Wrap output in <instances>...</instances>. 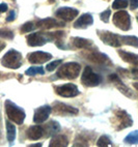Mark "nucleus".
I'll list each match as a JSON object with an SVG mask.
<instances>
[{
	"instance_id": "1",
	"label": "nucleus",
	"mask_w": 138,
	"mask_h": 147,
	"mask_svg": "<svg viewBox=\"0 0 138 147\" xmlns=\"http://www.w3.org/2000/svg\"><path fill=\"white\" fill-rule=\"evenodd\" d=\"M80 69H81V65L77 62L64 63L57 71V76L60 79L74 80L79 76Z\"/></svg>"
},
{
	"instance_id": "2",
	"label": "nucleus",
	"mask_w": 138,
	"mask_h": 147,
	"mask_svg": "<svg viewBox=\"0 0 138 147\" xmlns=\"http://www.w3.org/2000/svg\"><path fill=\"white\" fill-rule=\"evenodd\" d=\"M5 111L6 115L12 121H14L17 124H22L24 122V119L26 117L24 110L22 108L18 107L16 104H14L11 100L5 102Z\"/></svg>"
},
{
	"instance_id": "3",
	"label": "nucleus",
	"mask_w": 138,
	"mask_h": 147,
	"mask_svg": "<svg viewBox=\"0 0 138 147\" xmlns=\"http://www.w3.org/2000/svg\"><path fill=\"white\" fill-rule=\"evenodd\" d=\"M1 64L7 68L17 69L22 65V54L16 50H9L2 57Z\"/></svg>"
},
{
	"instance_id": "4",
	"label": "nucleus",
	"mask_w": 138,
	"mask_h": 147,
	"mask_svg": "<svg viewBox=\"0 0 138 147\" xmlns=\"http://www.w3.org/2000/svg\"><path fill=\"white\" fill-rule=\"evenodd\" d=\"M54 40L52 33H43V32H37L32 33L27 36V44L31 47H37V46L45 45L47 42Z\"/></svg>"
},
{
	"instance_id": "5",
	"label": "nucleus",
	"mask_w": 138,
	"mask_h": 147,
	"mask_svg": "<svg viewBox=\"0 0 138 147\" xmlns=\"http://www.w3.org/2000/svg\"><path fill=\"white\" fill-rule=\"evenodd\" d=\"M81 82H82V84L85 85V86L95 87V86H98L101 83V77L99 76L98 74L95 73L91 69V67L86 66L84 68L82 77H81Z\"/></svg>"
},
{
	"instance_id": "6",
	"label": "nucleus",
	"mask_w": 138,
	"mask_h": 147,
	"mask_svg": "<svg viewBox=\"0 0 138 147\" xmlns=\"http://www.w3.org/2000/svg\"><path fill=\"white\" fill-rule=\"evenodd\" d=\"M113 23L116 27L128 31L131 28V19L130 15L125 11H120L113 15Z\"/></svg>"
},
{
	"instance_id": "7",
	"label": "nucleus",
	"mask_w": 138,
	"mask_h": 147,
	"mask_svg": "<svg viewBox=\"0 0 138 147\" xmlns=\"http://www.w3.org/2000/svg\"><path fill=\"white\" fill-rule=\"evenodd\" d=\"M99 37L101 38V40L106 44V45L111 46V47H120L122 45V42H120V37L118 34L116 33H112L110 31H101L99 30L98 31Z\"/></svg>"
},
{
	"instance_id": "8",
	"label": "nucleus",
	"mask_w": 138,
	"mask_h": 147,
	"mask_svg": "<svg viewBox=\"0 0 138 147\" xmlns=\"http://www.w3.org/2000/svg\"><path fill=\"white\" fill-rule=\"evenodd\" d=\"M55 91L59 96L62 97H74L77 96L80 93L78 87L75 84H71V83L61 85V86H57L55 88Z\"/></svg>"
},
{
	"instance_id": "9",
	"label": "nucleus",
	"mask_w": 138,
	"mask_h": 147,
	"mask_svg": "<svg viewBox=\"0 0 138 147\" xmlns=\"http://www.w3.org/2000/svg\"><path fill=\"white\" fill-rule=\"evenodd\" d=\"M79 11L72 7H60L56 11L55 15L57 18L64 20V21H72L78 16Z\"/></svg>"
},
{
	"instance_id": "10",
	"label": "nucleus",
	"mask_w": 138,
	"mask_h": 147,
	"mask_svg": "<svg viewBox=\"0 0 138 147\" xmlns=\"http://www.w3.org/2000/svg\"><path fill=\"white\" fill-rule=\"evenodd\" d=\"M51 58H52V55L50 53L37 51V52H33L28 55V61L33 64H42V63H45L50 60Z\"/></svg>"
},
{
	"instance_id": "11",
	"label": "nucleus",
	"mask_w": 138,
	"mask_h": 147,
	"mask_svg": "<svg viewBox=\"0 0 138 147\" xmlns=\"http://www.w3.org/2000/svg\"><path fill=\"white\" fill-rule=\"evenodd\" d=\"M51 111H52V109H51V107L48 105L40 107L39 109L35 110L34 116H33V121H34L35 123H42V122L46 121L48 119Z\"/></svg>"
},
{
	"instance_id": "12",
	"label": "nucleus",
	"mask_w": 138,
	"mask_h": 147,
	"mask_svg": "<svg viewBox=\"0 0 138 147\" xmlns=\"http://www.w3.org/2000/svg\"><path fill=\"white\" fill-rule=\"evenodd\" d=\"M115 115H116L117 119H118V122H120V126L117 129L118 131L126 129V127H129V126H131L133 124L131 116L125 110H117L115 112Z\"/></svg>"
},
{
	"instance_id": "13",
	"label": "nucleus",
	"mask_w": 138,
	"mask_h": 147,
	"mask_svg": "<svg viewBox=\"0 0 138 147\" xmlns=\"http://www.w3.org/2000/svg\"><path fill=\"white\" fill-rule=\"evenodd\" d=\"M54 111H55V113L60 114V115H76L78 114V109L72 107V106L62 104V102H55Z\"/></svg>"
},
{
	"instance_id": "14",
	"label": "nucleus",
	"mask_w": 138,
	"mask_h": 147,
	"mask_svg": "<svg viewBox=\"0 0 138 147\" xmlns=\"http://www.w3.org/2000/svg\"><path fill=\"white\" fill-rule=\"evenodd\" d=\"M87 60L91 61V62L96 63V64H105L106 65L107 63H110V60H109L108 56H106L103 53H100L98 51H95V52H90L87 56Z\"/></svg>"
},
{
	"instance_id": "15",
	"label": "nucleus",
	"mask_w": 138,
	"mask_h": 147,
	"mask_svg": "<svg viewBox=\"0 0 138 147\" xmlns=\"http://www.w3.org/2000/svg\"><path fill=\"white\" fill-rule=\"evenodd\" d=\"M27 138L32 141L39 140L40 138H42L45 134V129L42 125H33L30 126L29 129H27Z\"/></svg>"
},
{
	"instance_id": "16",
	"label": "nucleus",
	"mask_w": 138,
	"mask_h": 147,
	"mask_svg": "<svg viewBox=\"0 0 138 147\" xmlns=\"http://www.w3.org/2000/svg\"><path fill=\"white\" fill-rule=\"evenodd\" d=\"M37 26L41 29H50L56 26H64V23L56 21L55 19L46 18V19H42V20H40V21L37 22Z\"/></svg>"
},
{
	"instance_id": "17",
	"label": "nucleus",
	"mask_w": 138,
	"mask_h": 147,
	"mask_svg": "<svg viewBox=\"0 0 138 147\" xmlns=\"http://www.w3.org/2000/svg\"><path fill=\"white\" fill-rule=\"evenodd\" d=\"M93 23V16L90 13H83L82 16H80V18H78L77 21L74 23V27L75 28H86Z\"/></svg>"
},
{
	"instance_id": "18",
	"label": "nucleus",
	"mask_w": 138,
	"mask_h": 147,
	"mask_svg": "<svg viewBox=\"0 0 138 147\" xmlns=\"http://www.w3.org/2000/svg\"><path fill=\"white\" fill-rule=\"evenodd\" d=\"M109 79H110V81L111 82H113V84L115 85V86H116L117 88H118V89L124 93V94H126L127 96H131V90H129V88H128V87L122 83V80L118 78L117 75L111 74V75L109 76Z\"/></svg>"
},
{
	"instance_id": "19",
	"label": "nucleus",
	"mask_w": 138,
	"mask_h": 147,
	"mask_svg": "<svg viewBox=\"0 0 138 147\" xmlns=\"http://www.w3.org/2000/svg\"><path fill=\"white\" fill-rule=\"evenodd\" d=\"M69 145V140L66 136L64 135H56L55 137H53V139L51 140L49 146L50 147H66Z\"/></svg>"
},
{
	"instance_id": "20",
	"label": "nucleus",
	"mask_w": 138,
	"mask_h": 147,
	"mask_svg": "<svg viewBox=\"0 0 138 147\" xmlns=\"http://www.w3.org/2000/svg\"><path fill=\"white\" fill-rule=\"evenodd\" d=\"M118 54L122 57V59L126 62L133 64V65L138 66V56L133 54V53L126 52V51H118Z\"/></svg>"
},
{
	"instance_id": "21",
	"label": "nucleus",
	"mask_w": 138,
	"mask_h": 147,
	"mask_svg": "<svg viewBox=\"0 0 138 147\" xmlns=\"http://www.w3.org/2000/svg\"><path fill=\"white\" fill-rule=\"evenodd\" d=\"M72 42L75 47L79 48V49H87V48H89L90 46L93 45L91 40L82 38V37H73Z\"/></svg>"
},
{
	"instance_id": "22",
	"label": "nucleus",
	"mask_w": 138,
	"mask_h": 147,
	"mask_svg": "<svg viewBox=\"0 0 138 147\" xmlns=\"http://www.w3.org/2000/svg\"><path fill=\"white\" fill-rule=\"evenodd\" d=\"M120 42H122V44L138 48V37L133 36V35H122V36L120 35Z\"/></svg>"
},
{
	"instance_id": "23",
	"label": "nucleus",
	"mask_w": 138,
	"mask_h": 147,
	"mask_svg": "<svg viewBox=\"0 0 138 147\" xmlns=\"http://www.w3.org/2000/svg\"><path fill=\"white\" fill-rule=\"evenodd\" d=\"M6 131H7V140L9 143H13L16 139V127L9 121H6Z\"/></svg>"
},
{
	"instance_id": "24",
	"label": "nucleus",
	"mask_w": 138,
	"mask_h": 147,
	"mask_svg": "<svg viewBox=\"0 0 138 147\" xmlns=\"http://www.w3.org/2000/svg\"><path fill=\"white\" fill-rule=\"evenodd\" d=\"M124 142L127 144H138V131H134L130 133L124 139Z\"/></svg>"
},
{
	"instance_id": "25",
	"label": "nucleus",
	"mask_w": 138,
	"mask_h": 147,
	"mask_svg": "<svg viewBox=\"0 0 138 147\" xmlns=\"http://www.w3.org/2000/svg\"><path fill=\"white\" fill-rule=\"evenodd\" d=\"M60 129V126L57 121H51L48 124V135L47 136H50V135H55L57 131Z\"/></svg>"
},
{
	"instance_id": "26",
	"label": "nucleus",
	"mask_w": 138,
	"mask_h": 147,
	"mask_svg": "<svg viewBox=\"0 0 138 147\" xmlns=\"http://www.w3.org/2000/svg\"><path fill=\"white\" fill-rule=\"evenodd\" d=\"M26 75L28 76H35L37 74H40V75H44L45 74V71H44V68L40 67V66H32V67H29L25 71Z\"/></svg>"
},
{
	"instance_id": "27",
	"label": "nucleus",
	"mask_w": 138,
	"mask_h": 147,
	"mask_svg": "<svg viewBox=\"0 0 138 147\" xmlns=\"http://www.w3.org/2000/svg\"><path fill=\"white\" fill-rule=\"evenodd\" d=\"M127 6H128L127 0H114L113 3H112L113 9H122V8H126Z\"/></svg>"
},
{
	"instance_id": "28",
	"label": "nucleus",
	"mask_w": 138,
	"mask_h": 147,
	"mask_svg": "<svg viewBox=\"0 0 138 147\" xmlns=\"http://www.w3.org/2000/svg\"><path fill=\"white\" fill-rule=\"evenodd\" d=\"M0 37L6 38V40H13L14 38V32L9 29L2 28L0 29Z\"/></svg>"
},
{
	"instance_id": "29",
	"label": "nucleus",
	"mask_w": 138,
	"mask_h": 147,
	"mask_svg": "<svg viewBox=\"0 0 138 147\" xmlns=\"http://www.w3.org/2000/svg\"><path fill=\"white\" fill-rule=\"evenodd\" d=\"M97 145L100 147H105V146H110V145H112V143L107 136H102L101 138L98 140Z\"/></svg>"
},
{
	"instance_id": "30",
	"label": "nucleus",
	"mask_w": 138,
	"mask_h": 147,
	"mask_svg": "<svg viewBox=\"0 0 138 147\" xmlns=\"http://www.w3.org/2000/svg\"><path fill=\"white\" fill-rule=\"evenodd\" d=\"M33 29H34V25H33V23H32V22H27V23H25L24 25L21 27V32L26 33V32L32 31Z\"/></svg>"
},
{
	"instance_id": "31",
	"label": "nucleus",
	"mask_w": 138,
	"mask_h": 147,
	"mask_svg": "<svg viewBox=\"0 0 138 147\" xmlns=\"http://www.w3.org/2000/svg\"><path fill=\"white\" fill-rule=\"evenodd\" d=\"M61 62H62V61H61L60 59H59V60L52 61V62H50V63H48V64H47L46 68H47V71H54L56 67H58V65H59V64H61Z\"/></svg>"
},
{
	"instance_id": "32",
	"label": "nucleus",
	"mask_w": 138,
	"mask_h": 147,
	"mask_svg": "<svg viewBox=\"0 0 138 147\" xmlns=\"http://www.w3.org/2000/svg\"><path fill=\"white\" fill-rule=\"evenodd\" d=\"M110 15H111V11H110V9H106V11L101 13V15H100L101 20L103 22H105V23H107V22L109 21V17H110Z\"/></svg>"
},
{
	"instance_id": "33",
	"label": "nucleus",
	"mask_w": 138,
	"mask_h": 147,
	"mask_svg": "<svg viewBox=\"0 0 138 147\" xmlns=\"http://www.w3.org/2000/svg\"><path fill=\"white\" fill-rule=\"evenodd\" d=\"M15 18H16V13L14 11H11V13H8L7 18H6V21L7 22H13L14 20H15Z\"/></svg>"
},
{
	"instance_id": "34",
	"label": "nucleus",
	"mask_w": 138,
	"mask_h": 147,
	"mask_svg": "<svg viewBox=\"0 0 138 147\" xmlns=\"http://www.w3.org/2000/svg\"><path fill=\"white\" fill-rule=\"evenodd\" d=\"M131 9H136L138 7V0H130Z\"/></svg>"
},
{
	"instance_id": "35",
	"label": "nucleus",
	"mask_w": 138,
	"mask_h": 147,
	"mask_svg": "<svg viewBox=\"0 0 138 147\" xmlns=\"http://www.w3.org/2000/svg\"><path fill=\"white\" fill-rule=\"evenodd\" d=\"M131 74H132V76L134 79L138 80V67H134L132 68V71H131Z\"/></svg>"
},
{
	"instance_id": "36",
	"label": "nucleus",
	"mask_w": 138,
	"mask_h": 147,
	"mask_svg": "<svg viewBox=\"0 0 138 147\" xmlns=\"http://www.w3.org/2000/svg\"><path fill=\"white\" fill-rule=\"evenodd\" d=\"M6 11H7V4L1 3L0 4V13H5Z\"/></svg>"
},
{
	"instance_id": "37",
	"label": "nucleus",
	"mask_w": 138,
	"mask_h": 147,
	"mask_svg": "<svg viewBox=\"0 0 138 147\" xmlns=\"http://www.w3.org/2000/svg\"><path fill=\"white\" fill-rule=\"evenodd\" d=\"M4 47H5V44H4V42H0V52H1V51H2L3 49H4Z\"/></svg>"
},
{
	"instance_id": "38",
	"label": "nucleus",
	"mask_w": 138,
	"mask_h": 147,
	"mask_svg": "<svg viewBox=\"0 0 138 147\" xmlns=\"http://www.w3.org/2000/svg\"><path fill=\"white\" fill-rule=\"evenodd\" d=\"M30 146H31V147H33V146H35V147H37V146H42V143H37V144H31Z\"/></svg>"
},
{
	"instance_id": "39",
	"label": "nucleus",
	"mask_w": 138,
	"mask_h": 147,
	"mask_svg": "<svg viewBox=\"0 0 138 147\" xmlns=\"http://www.w3.org/2000/svg\"><path fill=\"white\" fill-rule=\"evenodd\" d=\"M134 87H135L136 89L138 90V82H136V83H134Z\"/></svg>"
},
{
	"instance_id": "40",
	"label": "nucleus",
	"mask_w": 138,
	"mask_h": 147,
	"mask_svg": "<svg viewBox=\"0 0 138 147\" xmlns=\"http://www.w3.org/2000/svg\"><path fill=\"white\" fill-rule=\"evenodd\" d=\"M0 123H1V118H0ZM0 135H1V125H0Z\"/></svg>"
},
{
	"instance_id": "41",
	"label": "nucleus",
	"mask_w": 138,
	"mask_h": 147,
	"mask_svg": "<svg viewBox=\"0 0 138 147\" xmlns=\"http://www.w3.org/2000/svg\"><path fill=\"white\" fill-rule=\"evenodd\" d=\"M137 21H138V15H137Z\"/></svg>"
}]
</instances>
